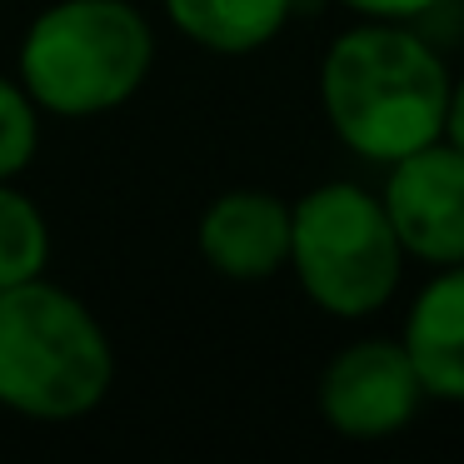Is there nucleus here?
I'll use <instances>...</instances> for the list:
<instances>
[{
  "label": "nucleus",
  "instance_id": "7",
  "mask_svg": "<svg viewBox=\"0 0 464 464\" xmlns=\"http://www.w3.org/2000/svg\"><path fill=\"white\" fill-rule=\"evenodd\" d=\"M195 250L220 280L265 285L290 270V200L270 190H225L195 225Z\"/></svg>",
  "mask_w": 464,
  "mask_h": 464
},
{
  "label": "nucleus",
  "instance_id": "11",
  "mask_svg": "<svg viewBox=\"0 0 464 464\" xmlns=\"http://www.w3.org/2000/svg\"><path fill=\"white\" fill-rule=\"evenodd\" d=\"M35 150H41V105L25 95L21 81L0 75V180L31 170Z\"/></svg>",
  "mask_w": 464,
  "mask_h": 464
},
{
  "label": "nucleus",
  "instance_id": "3",
  "mask_svg": "<svg viewBox=\"0 0 464 464\" xmlns=\"http://www.w3.org/2000/svg\"><path fill=\"white\" fill-rule=\"evenodd\" d=\"M21 85L41 115H111L145 85L155 31L135 0H55L21 35Z\"/></svg>",
  "mask_w": 464,
  "mask_h": 464
},
{
  "label": "nucleus",
  "instance_id": "4",
  "mask_svg": "<svg viewBox=\"0 0 464 464\" xmlns=\"http://www.w3.org/2000/svg\"><path fill=\"white\" fill-rule=\"evenodd\" d=\"M410 270L380 190L320 180L290 200V275L304 300L330 320H374L394 304Z\"/></svg>",
  "mask_w": 464,
  "mask_h": 464
},
{
  "label": "nucleus",
  "instance_id": "1",
  "mask_svg": "<svg viewBox=\"0 0 464 464\" xmlns=\"http://www.w3.org/2000/svg\"><path fill=\"white\" fill-rule=\"evenodd\" d=\"M454 71L440 45L404 21H360L320 55V111L330 135L364 165H394L444 140Z\"/></svg>",
  "mask_w": 464,
  "mask_h": 464
},
{
  "label": "nucleus",
  "instance_id": "13",
  "mask_svg": "<svg viewBox=\"0 0 464 464\" xmlns=\"http://www.w3.org/2000/svg\"><path fill=\"white\" fill-rule=\"evenodd\" d=\"M444 140L464 150V71L450 85V111H444Z\"/></svg>",
  "mask_w": 464,
  "mask_h": 464
},
{
  "label": "nucleus",
  "instance_id": "8",
  "mask_svg": "<svg viewBox=\"0 0 464 464\" xmlns=\"http://www.w3.org/2000/svg\"><path fill=\"white\" fill-rule=\"evenodd\" d=\"M400 344L414 360L424 400L464 404V260L424 275L404 304Z\"/></svg>",
  "mask_w": 464,
  "mask_h": 464
},
{
  "label": "nucleus",
  "instance_id": "2",
  "mask_svg": "<svg viewBox=\"0 0 464 464\" xmlns=\"http://www.w3.org/2000/svg\"><path fill=\"white\" fill-rule=\"evenodd\" d=\"M115 384V350L81 295L45 275L0 290V410L21 420H85Z\"/></svg>",
  "mask_w": 464,
  "mask_h": 464
},
{
  "label": "nucleus",
  "instance_id": "9",
  "mask_svg": "<svg viewBox=\"0 0 464 464\" xmlns=\"http://www.w3.org/2000/svg\"><path fill=\"white\" fill-rule=\"evenodd\" d=\"M165 15L210 55H255L285 35L295 0H165Z\"/></svg>",
  "mask_w": 464,
  "mask_h": 464
},
{
  "label": "nucleus",
  "instance_id": "6",
  "mask_svg": "<svg viewBox=\"0 0 464 464\" xmlns=\"http://www.w3.org/2000/svg\"><path fill=\"white\" fill-rule=\"evenodd\" d=\"M384 215L400 235L410 265L440 270L464 260V150L430 140L404 160L384 165Z\"/></svg>",
  "mask_w": 464,
  "mask_h": 464
},
{
  "label": "nucleus",
  "instance_id": "12",
  "mask_svg": "<svg viewBox=\"0 0 464 464\" xmlns=\"http://www.w3.org/2000/svg\"><path fill=\"white\" fill-rule=\"evenodd\" d=\"M354 21H404V25H420L440 11L444 0H334Z\"/></svg>",
  "mask_w": 464,
  "mask_h": 464
},
{
  "label": "nucleus",
  "instance_id": "5",
  "mask_svg": "<svg viewBox=\"0 0 464 464\" xmlns=\"http://www.w3.org/2000/svg\"><path fill=\"white\" fill-rule=\"evenodd\" d=\"M314 404L330 434L354 444H380L420 420L424 384L400 334H360L324 360Z\"/></svg>",
  "mask_w": 464,
  "mask_h": 464
},
{
  "label": "nucleus",
  "instance_id": "10",
  "mask_svg": "<svg viewBox=\"0 0 464 464\" xmlns=\"http://www.w3.org/2000/svg\"><path fill=\"white\" fill-rule=\"evenodd\" d=\"M51 265V225L45 210L11 180H0V290L45 275Z\"/></svg>",
  "mask_w": 464,
  "mask_h": 464
}]
</instances>
